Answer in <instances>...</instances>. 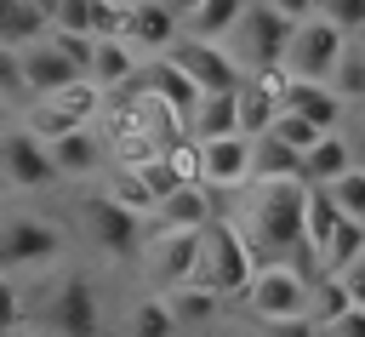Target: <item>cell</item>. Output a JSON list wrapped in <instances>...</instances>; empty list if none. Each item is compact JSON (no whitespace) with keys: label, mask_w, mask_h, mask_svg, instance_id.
<instances>
[{"label":"cell","mask_w":365,"mask_h":337,"mask_svg":"<svg viewBox=\"0 0 365 337\" xmlns=\"http://www.w3.org/2000/svg\"><path fill=\"white\" fill-rule=\"evenodd\" d=\"M302 211H308V183H302V177L251 183V206H245V223H240V228H245L257 263H285L297 246H308Z\"/></svg>","instance_id":"cell-1"},{"label":"cell","mask_w":365,"mask_h":337,"mask_svg":"<svg viewBox=\"0 0 365 337\" xmlns=\"http://www.w3.org/2000/svg\"><path fill=\"white\" fill-rule=\"evenodd\" d=\"M257 268H262V263H257L245 228H234V223H222V217H211V223L200 228V263H194V280H200V286H211L217 297H240Z\"/></svg>","instance_id":"cell-2"},{"label":"cell","mask_w":365,"mask_h":337,"mask_svg":"<svg viewBox=\"0 0 365 337\" xmlns=\"http://www.w3.org/2000/svg\"><path fill=\"white\" fill-rule=\"evenodd\" d=\"M245 314L257 326H274V320H314V286L308 274H297L291 263H262L251 274V286L240 291Z\"/></svg>","instance_id":"cell-3"},{"label":"cell","mask_w":365,"mask_h":337,"mask_svg":"<svg viewBox=\"0 0 365 337\" xmlns=\"http://www.w3.org/2000/svg\"><path fill=\"white\" fill-rule=\"evenodd\" d=\"M103 109V86L97 80H74L63 91H46V97H29L23 109V131H34L40 143H63L68 131H86Z\"/></svg>","instance_id":"cell-4"},{"label":"cell","mask_w":365,"mask_h":337,"mask_svg":"<svg viewBox=\"0 0 365 337\" xmlns=\"http://www.w3.org/2000/svg\"><path fill=\"white\" fill-rule=\"evenodd\" d=\"M291 29H297V23H285L268 0H251L245 17L234 23V40H222V46L234 51V63H240L245 74H268V69L285 63V40H291Z\"/></svg>","instance_id":"cell-5"},{"label":"cell","mask_w":365,"mask_h":337,"mask_svg":"<svg viewBox=\"0 0 365 337\" xmlns=\"http://www.w3.org/2000/svg\"><path fill=\"white\" fill-rule=\"evenodd\" d=\"M348 40H354V34H342L336 23L308 17V23L291 29V40H285V63H279V69H285L291 80H331V69L342 63Z\"/></svg>","instance_id":"cell-6"},{"label":"cell","mask_w":365,"mask_h":337,"mask_svg":"<svg viewBox=\"0 0 365 337\" xmlns=\"http://www.w3.org/2000/svg\"><path fill=\"white\" fill-rule=\"evenodd\" d=\"M165 57L200 86V97H211V91H240V80H245V69L234 63V51H228L222 40H200V34H188V40H177Z\"/></svg>","instance_id":"cell-7"},{"label":"cell","mask_w":365,"mask_h":337,"mask_svg":"<svg viewBox=\"0 0 365 337\" xmlns=\"http://www.w3.org/2000/svg\"><path fill=\"white\" fill-rule=\"evenodd\" d=\"M0 171H6L11 188H29V194L63 183V171H57V160H51V143H40V137L23 131V126H11V131L0 137Z\"/></svg>","instance_id":"cell-8"},{"label":"cell","mask_w":365,"mask_h":337,"mask_svg":"<svg viewBox=\"0 0 365 337\" xmlns=\"http://www.w3.org/2000/svg\"><path fill=\"white\" fill-rule=\"evenodd\" d=\"M194 263H200V228H154L148 234V280L160 291L188 286Z\"/></svg>","instance_id":"cell-9"},{"label":"cell","mask_w":365,"mask_h":337,"mask_svg":"<svg viewBox=\"0 0 365 337\" xmlns=\"http://www.w3.org/2000/svg\"><path fill=\"white\" fill-rule=\"evenodd\" d=\"M51 337H97L103 331V308H97V286L86 274H68L57 291H51Z\"/></svg>","instance_id":"cell-10"},{"label":"cell","mask_w":365,"mask_h":337,"mask_svg":"<svg viewBox=\"0 0 365 337\" xmlns=\"http://www.w3.org/2000/svg\"><path fill=\"white\" fill-rule=\"evenodd\" d=\"M285 69H268V74H245L240 80V91H234V120H240V131L245 137H262L274 120H279V109H285Z\"/></svg>","instance_id":"cell-11"},{"label":"cell","mask_w":365,"mask_h":337,"mask_svg":"<svg viewBox=\"0 0 365 337\" xmlns=\"http://www.w3.org/2000/svg\"><path fill=\"white\" fill-rule=\"evenodd\" d=\"M63 251V234L51 228V223H40V217H11L6 228H0V268L11 274V268H40V263H51Z\"/></svg>","instance_id":"cell-12"},{"label":"cell","mask_w":365,"mask_h":337,"mask_svg":"<svg viewBox=\"0 0 365 337\" xmlns=\"http://www.w3.org/2000/svg\"><path fill=\"white\" fill-rule=\"evenodd\" d=\"M86 228H91L97 251H108V257H131V251L143 246V217H137L131 206L108 200V194H97V200L86 206Z\"/></svg>","instance_id":"cell-13"},{"label":"cell","mask_w":365,"mask_h":337,"mask_svg":"<svg viewBox=\"0 0 365 337\" xmlns=\"http://www.w3.org/2000/svg\"><path fill=\"white\" fill-rule=\"evenodd\" d=\"M177 34H182V23H177L171 0H137L131 17H125V46L137 57H165L177 46Z\"/></svg>","instance_id":"cell-14"},{"label":"cell","mask_w":365,"mask_h":337,"mask_svg":"<svg viewBox=\"0 0 365 337\" xmlns=\"http://www.w3.org/2000/svg\"><path fill=\"white\" fill-rule=\"evenodd\" d=\"M200 183L205 188H245L251 183V137H205L200 143Z\"/></svg>","instance_id":"cell-15"},{"label":"cell","mask_w":365,"mask_h":337,"mask_svg":"<svg viewBox=\"0 0 365 337\" xmlns=\"http://www.w3.org/2000/svg\"><path fill=\"white\" fill-rule=\"evenodd\" d=\"M137 86H143L148 97H160V103H165L177 120H188V114L200 109V86H194V80H188V74L171 63V57H148V63L137 69Z\"/></svg>","instance_id":"cell-16"},{"label":"cell","mask_w":365,"mask_h":337,"mask_svg":"<svg viewBox=\"0 0 365 337\" xmlns=\"http://www.w3.org/2000/svg\"><path fill=\"white\" fill-rule=\"evenodd\" d=\"M23 57V86H29V97H46V91H63V86H74V80H91V74H80L51 40H34V46H23L17 51Z\"/></svg>","instance_id":"cell-17"},{"label":"cell","mask_w":365,"mask_h":337,"mask_svg":"<svg viewBox=\"0 0 365 337\" xmlns=\"http://www.w3.org/2000/svg\"><path fill=\"white\" fill-rule=\"evenodd\" d=\"M285 109L291 114H302L308 126H319V131H336L342 126V114H348V103L325 86V80H285Z\"/></svg>","instance_id":"cell-18"},{"label":"cell","mask_w":365,"mask_h":337,"mask_svg":"<svg viewBox=\"0 0 365 337\" xmlns=\"http://www.w3.org/2000/svg\"><path fill=\"white\" fill-rule=\"evenodd\" d=\"M211 217H217V206H211V188H205V183H182V188H171V194L148 211L154 228H205Z\"/></svg>","instance_id":"cell-19"},{"label":"cell","mask_w":365,"mask_h":337,"mask_svg":"<svg viewBox=\"0 0 365 337\" xmlns=\"http://www.w3.org/2000/svg\"><path fill=\"white\" fill-rule=\"evenodd\" d=\"M342 171H354V149H348L342 131H325V137L302 154V171H297V177H302L308 188H331Z\"/></svg>","instance_id":"cell-20"},{"label":"cell","mask_w":365,"mask_h":337,"mask_svg":"<svg viewBox=\"0 0 365 337\" xmlns=\"http://www.w3.org/2000/svg\"><path fill=\"white\" fill-rule=\"evenodd\" d=\"M137 69H143V57H137L125 40H97V46H91V69H86V74H91L103 91H114V86H131V80H137Z\"/></svg>","instance_id":"cell-21"},{"label":"cell","mask_w":365,"mask_h":337,"mask_svg":"<svg viewBox=\"0 0 365 337\" xmlns=\"http://www.w3.org/2000/svg\"><path fill=\"white\" fill-rule=\"evenodd\" d=\"M51 160H57V171H63V177H97V166H103L97 126H86V131H68L63 143H51Z\"/></svg>","instance_id":"cell-22"},{"label":"cell","mask_w":365,"mask_h":337,"mask_svg":"<svg viewBox=\"0 0 365 337\" xmlns=\"http://www.w3.org/2000/svg\"><path fill=\"white\" fill-rule=\"evenodd\" d=\"M302 171V154L285 149L274 131L251 137V183H279V177H297Z\"/></svg>","instance_id":"cell-23"},{"label":"cell","mask_w":365,"mask_h":337,"mask_svg":"<svg viewBox=\"0 0 365 337\" xmlns=\"http://www.w3.org/2000/svg\"><path fill=\"white\" fill-rule=\"evenodd\" d=\"M165 303H171V314H177V331H188V326L200 331V326H211V320H217V303H222V297H217L211 286L188 280V286H171V291H165Z\"/></svg>","instance_id":"cell-24"},{"label":"cell","mask_w":365,"mask_h":337,"mask_svg":"<svg viewBox=\"0 0 365 337\" xmlns=\"http://www.w3.org/2000/svg\"><path fill=\"white\" fill-rule=\"evenodd\" d=\"M46 17L34 11V0H0V46H34V40H46Z\"/></svg>","instance_id":"cell-25"},{"label":"cell","mask_w":365,"mask_h":337,"mask_svg":"<svg viewBox=\"0 0 365 337\" xmlns=\"http://www.w3.org/2000/svg\"><path fill=\"white\" fill-rule=\"evenodd\" d=\"M245 6H251V0H200V6L188 11V34H200V40H228L234 23L245 17Z\"/></svg>","instance_id":"cell-26"},{"label":"cell","mask_w":365,"mask_h":337,"mask_svg":"<svg viewBox=\"0 0 365 337\" xmlns=\"http://www.w3.org/2000/svg\"><path fill=\"white\" fill-rule=\"evenodd\" d=\"M188 131L205 143V137H234L240 131V120H234V91H211V97H200V109L188 114Z\"/></svg>","instance_id":"cell-27"},{"label":"cell","mask_w":365,"mask_h":337,"mask_svg":"<svg viewBox=\"0 0 365 337\" xmlns=\"http://www.w3.org/2000/svg\"><path fill=\"white\" fill-rule=\"evenodd\" d=\"M125 337H177V314H171L165 291L131 303V314H125Z\"/></svg>","instance_id":"cell-28"},{"label":"cell","mask_w":365,"mask_h":337,"mask_svg":"<svg viewBox=\"0 0 365 337\" xmlns=\"http://www.w3.org/2000/svg\"><path fill=\"white\" fill-rule=\"evenodd\" d=\"M336 223H342V206L331 200V188H308V211H302V234H308V246H314V251H325V240L336 234Z\"/></svg>","instance_id":"cell-29"},{"label":"cell","mask_w":365,"mask_h":337,"mask_svg":"<svg viewBox=\"0 0 365 337\" xmlns=\"http://www.w3.org/2000/svg\"><path fill=\"white\" fill-rule=\"evenodd\" d=\"M359 257H365V223H359V217H342L336 234L325 240L319 263H325V274H336V268H348V263H359Z\"/></svg>","instance_id":"cell-30"},{"label":"cell","mask_w":365,"mask_h":337,"mask_svg":"<svg viewBox=\"0 0 365 337\" xmlns=\"http://www.w3.org/2000/svg\"><path fill=\"white\" fill-rule=\"evenodd\" d=\"M325 86H331L348 109H354V103H365V46H359V40H348V51H342V63L331 69V80H325Z\"/></svg>","instance_id":"cell-31"},{"label":"cell","mask_w":365,"mask_h":337,"mask_svg":"<svg viewBox=\"0 0 365 337\" xmlns=\"http://www.w3.org/2000/svg\"><path fill=\"white\" fill-rule=\"evenodd\" d=\"M268 131H274V137H279L285 149H297V154H308V149H314V143L325 137L319 126H308V120H302V114H291V109H279V120H274Z\"/></svg>","instance_id":"cell-32"},{"label":"cell","mask_w":365,"mask_h":337,"mask_svg":"<svg viewBox=\"0 0 365 337\" xmlns=\"http://www.w3.org/2000/svg\"><path fill=\"white\" fill-rule=\"evenodd\" d=\"M354 303H348V291H342V280L336 274H319L314 280V326H325V320H336V314H348Z\"/></svg>","instance_id":"cell-33"},{"label":"cell","mask_w":365,"mask_h":337,"mask_svg":"<svg viewBox=\"0 0 365 337\" xmlns=\"http://www.w3.org/2000/svg\"><path fill=\"white\" fill-rule=\"evenodd\" d=\"M331 200L342 206V217H359V223H365V166L342 171V177L331 183Z\"/></svg>","instance_id":"cell-34"},{"label":"cell","mask_w":365,"mask_h":337,"mask_svg":"<svg viewBox=\"0 0 365 337\" xmlns=\"http://www.w3.org/2000/svg\"><path fill=\"white\" fill-rule=\"evenodd\" d=\"M319 17L336 23L342 34H359L365 29V0H319Z\"/></svg>","instance_id":"cell-35"},{"label":"cell","mask_w":365,"mask_h":337,"mask_svg":"<svg viewBox=\"0 0 365 337\" xmlns=\"http://www.w3.org/2000/svg\"><path fill=\"white\" fill-rule=\"evenodd\" d=\"M46 40H51V46H57V51H63V57L80 69V74L91 69V46H97L91 34H63V29H46Z\"/></svg>","instance_id":"cell-36"},{"label":"cell","mask_w":365,"mask_h":337,"mask_svg":"<svg viewBox=\"0 0 365 337\" xmlns=\"http://www.w3.org/2000/svg\"><path fill=\"white\" fill-rule=\"evenodd\" d=\"M0 97L11 103V97H29V86H23V57H17V46H0Z\"/></svg>","instance_id":"cell-37"},{"label":"cell","mask_w":365,"mask_h":337,"mask_svg":"<svg viewBox=\"0 0 365 337\" xmlns=\"http://www.w3.org/2000/svg\"><path fill=\"white\" fill-rule=\"evenodd\" d=\"M51 29H63V34H91V0H63V11L51 17Z\"/></svg>","instance_id":"cell-38"},{"label":"cell","mask_w":365,"mask_h":337,"mask_svg":"<svg viewBox=\"0 0 365 337\" xmlns=\"http://www.w3.org/2000/svg\"><path fill=\"white\" fill-rule=\"evenodd\" d=\"M17 314H23V297H17V286H11V274L0 268V331H11V326H23Z\"/></svg>","instance_id":"cell-39"},{"label":"cell","mask_w":365,"mask_h":337,"mask_svg":"<svg viewBox=\"0 0 365 337\" xmlns=\"http://www.w3.org/2000/svg\"><path fill=\"white\" fill-rule=\"evenodd\" d=\"M319 337H365V308H348V314L325 320V326H319Z\"/></svg>","instance_id":"cell-40"},{"label":"cell","mask_w":365,"mask_h":337,"mask_svg":"<svg viewBox=\"0 0 365 337\" xmlns=\"http://www.w3.org/2000/svg\"><path fill=\"white\" fill-rule=\"evenodd\" d=\"M336 280H342L348 303H354V308H365V257H359V263H348V268H336Z\"/></svg>","instance_id":"cell-41"},{"label":"cell","mask_w":365,"mask_h":337,"mask_svg":"<svg viewBox=\"0 0 365 337\" xmlns=\"http://www.w3.org/2000/svg\"><path fill=\"white\" fill-rule=\"evenodd\" d=\"M285 23H308V17H319V0H268Z\"/></svg>","instance_id":"cell-42"},{"label":"cell","mask_w":365,"mask_h":337,"mask_svg":"<svg viewBox=\"0 0 365 337\" xmlns=\"http://www.w3.org/2000/svg\"><path fill=\"white\" fill-rule=\"evenodd\" d=\"M257 337H319V326H314V320H274V326H262Z\"/></svg>","instance_id":"cell-43"},{"label":"cell","mask_w":365,"mask_h":337,"mask_svg":"<svg viewBox=\"0 0 365 337\" xmlns=\"http://www.w3.org/2000/svg\"><path fill=\"white\" fill-rule=\"evenodd\" d=\"M348 149H354V166H365V126H359V131L348 137Z\"/></svg>","instance_id":"cell-44"},{"label":"cell","mask_w":365,"mask_h":337,"mask_svg":"<svg viewBox=\"0 0 365 337\" xmlns=\"http://www.w3.org/2000/svg\"><path fill=\"white\" fill-rule=\"evenodd\" d=\"M34 11H40V17H46V23H51V17H57V11H63V0H34Z\"/></svg>","instance_id":"cell-45"},{"label":"cell","mask_w":365,"mask_h":337,"mask_svg":"<svg viewBox=\"0 0 365 337\" xmlns=\"http://www.w3.org/2000/svg\"><path fill=\"white\" fill-rule=\"evenodd\" d=\"M6 126H11V103L0 97V137H6Z\"/></svg>","instance_id":"cell-46"},{"label":"cell","mask_w":365,"mask_h":337,"mask_svg":"<svg viewBox=\"0 0 365 337\" xmlns=\"http://www.w3.org/2000/svg\"><path fill=\"white\" fill-rule=\"evenodd\" d=\"M0 337H40V331H29V326H11V331H0Z\"/></svg>","instance_id":"cell-47"},{"label":"cell","mask_w":365,"mask_h":337,"mask_svg":"<svg viewBox=\"0 0 365 337\" xmlns=\"http://www.w3.org/2000/svg\"><path fill=\"white\" fill-rule=\"evenodd\" d=\"M171 6H177V11H194V6H200V0H171Z\"/></svg>","instance_id":"cell-48"},{"label":"cell","mask_w":365,"mask_h":337,"mask_svg":"<svg viewBox=\"0 0 365 337\" xmlns=\"http://www.w3.org/2000/svg\"><path fill=\"white\" fill-rule=\"evenodd\" d=\"M354 40H359V46H365V29H359V34H354Z\"/></svg>","instance_id":"cell-49"}]
</instances>
